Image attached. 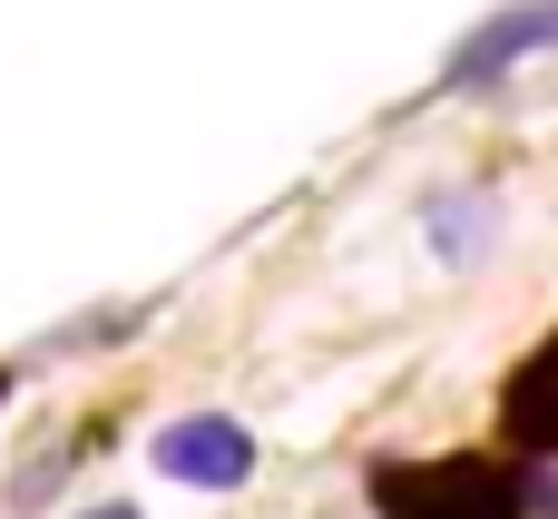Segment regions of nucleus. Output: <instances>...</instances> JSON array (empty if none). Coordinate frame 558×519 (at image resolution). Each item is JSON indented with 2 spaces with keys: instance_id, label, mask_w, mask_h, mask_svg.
I'll return each instance as SVG.
<instances>
[{
  "instance_id": "nucleus-1",
  "label": "nucleus",
  "mask_w": 558,
  "mask_h": 519,
  "mask_svg": "<svg viewBox=\"0 0 558 519\" xmlns=\"http://www.w3.org/2000/svg\"><path fill=\"white\" fill-rule=\"evenodd\" d=\"M383 519H530V481L490 451H441V461H383L373 471Z\"/></svg>"
},
{
  "instance_id": "nucleus-4",
  "label": "nucleus",
  "mask_w": 558,
  "mask_h": 519,
  "mask_svg": "<svg viewBox=\"0 0 558 519\" xmlns=\"http://www.w3.org/2000/svg\"><path fill=\"white\" fill-rule=\"evenodd\" d=\"M500 422H510V442H520V451H558V334L520 363V373H510Z\"/></svg>"
},
{
  "instance_id": "nucleus-5",
  "label": "nucleus",
  "mask_w": 558,
  "mask_h": 519,
  "mask_svg": "<svg viewBox=\"0 0 558 519\" xmlns=\"http://www.w3.org/2000/svg\"><path fill=\"white\" fill-rule=\"evenodd\" d=\"M88 519H137V510H88Z\"/></svg>"
},
{
  "instance_id": "nucleus-2",
  "label": "nucleus",
  "mask_w": 558,
  "mask_h": 519,
  "mask_svg": "<svg viewBox=\"0 0 558 519\" xmlns=\"http://www.w3.org/2000/svg\"><path fill=\"white\" fill-rule=\"evenodd\" d=\"M558 49V0H510V10H490L451 59H441V88H490V79H510L520 59H539Z\"/></svg>"
},
{
  "instance_id": "nucleus-6",
  "label": "nucleus",
  "mask_w": 558,
  "mask_h": 519,
  "mask_svg": "<svg viewBox=\"0 0 558 519\" xmlns=\"http://www.w3.org/2000/svg\"><path fill=\"white\" fill-rule=\"evenodd\" d=\"M0 393H10V373H0Z\"/></svg>"
},
{
  "instance_id": "nucleus-3",
  "label": "nucleus",
  "mask_w": 558,
  "mask_h": 519,
  "mask_svg": "<svg viewBox=\"0 0 558 519\" xmlns=\"http://www.w3.org/2000/svg\"><path fill=\"white\" fill-rule=\"evenodd\" d=\"M157 471L186 481V491H235V481H255V432L226 422V412H186V422L157 432Z\"/></svg>"
}]
</instances>
